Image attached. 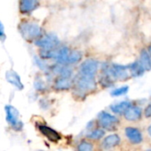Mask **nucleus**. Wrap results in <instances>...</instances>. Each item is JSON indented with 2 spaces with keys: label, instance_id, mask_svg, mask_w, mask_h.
<instances>
[{
  "label": "nucleus",
  "instance_id": "1",
  "mask_svg": "<svg viewBox=\"0 0 151 151\" xmlns=\"http://www.w3.org/2000/svg\"><path fill=\"white\" fill-rule=\"evenodd\" d=\"M18 29L21 36L27 41H36L43 35L42 27L33 21L25 20L20 22Z\"/></svg>",
  "mask_w": 151,
  "mask_h": 151
},
{
  "label": "nucleus",
  "instance_id": "2",
  "mask_svg": "<svg viewBox=\"0 0 151 151\" xmlns=\"http://www.w3.org/2000/svg\"><path fill=\"white\" fill-rule=\"evenodd\" d=\"M4 111L5 120L8 125L14 131H21L23 128V123L20 120V111L11 104L4 106Z\"/></svg>",
  "mask_w": 151,
  "mask_h": 151
},
{
  "label": "nucleus",
  "instance_id": "3",
  "mask_svg": "<svg viewBox=\"0 0 151 151\" xmlns=\"http://www.w3.org/2000/svg\"><path fill=\"white\" fill-rule=\"evenodd\" d=\"M75 87L78 91L87 92L96 88V81L94 77H90L79 73V75L75 80Z\"/></svg>",
  "mask_w": 151,
  "mask_h": 151
},
{
  "label": "nucleus",
  "instance_id": "4",
  "mask_svg": "<svg viewBox=\"0 0 151 151\" xmlns=\"http://www.w3.org/2000/svg\"><path fill=\"white\" fill-rule=\"evenodd\" d=\"M59 43H60V41L54 34H47V35H42L40 38L35 41L36 46L41 48L42 50L56 49Z\"/></svg>",
  "mask_w": 151,
  "mask_h": 151
},
{
  "label": "nucleus",
  "instance_id": "5",
  "mask_svg": "<svg viewBox=\"0 0 151 151\" xmlns=\"http://www.w3.org/2000/svg\"><path fill=\"white\" fill-rule=\"evenodd\" d=\"M98 119H99L100 125L104 129H107L109 131L115 130L119 123V120L116 116H113L106 111H101L99 114Z\"/></svg>",
  "mask_w": 151,
  "mask_h": 151
},
{
  "label": "nucleus",
  "instance_id": "6",
  "mask_svg": "<svg viewBox=\"0 0 151 151\" xmlns=\"http://www.w3.org/2000/svg\"><path fill=\"white\" fill-rule=\"evenodd\" d=\"M99 68V63L95 59H87L80 66V73L83 75L94 77Z\"/></svg>",
  "mask_w": 151,
  "mask_h": 151
},
{
  "label": "nucleus",
  "instance_id": "7",
  "mask_svg": "<svg viewBox=\"0 0 151 151\" xmlns=\"http://www.w3.org/2000/svg\"><path fill=\"white\" fill-rule=\"evenodd\" d=\"M5 80L8 83L13 86L18 90H22L24 88V85L21 81L20 76L13 70H8L5 73Z\"/></svg>",
  "mask_w": 151,
  "mask_h": 151
},
{
  "label": "nucleus",
  "instance_id": "8",
  "mask_svg": "<svg viewBox=\"0 0 151 151\" xmlns=\"http://www.w3.org/2000/svg\"><path fill=\"white\" fill-rule=\"evenodd\" d=\"M38 130L40 131V133L46 138L48 139L50 142H57L60 139H61V135L53 128L44 126V125H40L38 127Z\"/></svg>",
  "mask_w": 151,
  "mask_h": 151
},
{
  "label": "nucleus",
  "instance_id": "9",
  "mask_svg": "<svg viewBox=\"0 0 151 151\" xmlns=\"http://www.w3.org/2000/svg\"><path fill=\"white\" fill-rule=\"evenodd\" d=\"M38 6V0H20L19 9L23 14H28L35 11Z\"/></svg>",
  "mask_w": 151,
  "mask_h": 151
},
{
  "label": "nucleus",
  "instance_id": "10",
  "mask_svg": "<svg viewBox=\"0 0 151 151\" xmlns=\"http://www.w3.org/2000/svg\"><path fill=\"white\" fill-rule=\"evenodd\" d=\"M125 135L127 139L133 144H140L143 141V137L139 129L134 127H126Z\"/></svg>",
  "mask_w": 151,
  "mask_h": 151
},
{
  "label": "nucleus",
  "instance_id": "11",
  "mask_svg": "<svg viewBox=\"0 0 151 151\" xmlns=\"http://www.w3.org/2000/svg\"><path fill=\"white\" fill-rule=\"evenodd\" d=\"M125 118L126 120L129 121H137L139 120L142 116V111L141 108L137 107V106H130L125 112L124 113Z\"/></svg>",
  "mask_w": 151,
  "mask_h": 151
},
{
  "label": "nucleus",
  "instance_id": "12",
  "mask_svg": "<svg viewBox=\"0 0 151 151\" xmlns=\"http://www.w3.org/2000/svg\"><path fill=\"white\" fill-rule=\"evenodd\" d=\"M120 141H121L120 137L117 134H110L104 138L101 145L104 149L108 150V149H111L113 147L117 146L120 143Z\"/></svg>",
  "mask_w": 151,
  "mask_h": 151
},
{
  "label": "nucleus",
  "instance_id": "13",
  "mask_svg": "<svg viewBox=\"0 0 151 151\" xmlns=\"http://www.w3.org/2000/svg\"><path fill=\"white\" fill-rule=\"evenodd\" d=\"M128 69L131 73V74L134 77H139V76H142L144 72L146 71L145 68L143 67V65H142V63L139 61H135L133 62V64L129 65H128Z\"/></svg>",
  "mask_w": 151,
  "mask_h": 151
},
{
  "label": "nucleus",
  "instance_id": "14",
  "mask_svg": "<svg viewBox=\"0 0 151 151\" xmlns=\"http://www.w3.org/2000/svg\"><path fill=\"white\" fill-rule=\"evenodd\" d=\"M52 72L55 74H59L60 77H64V78H70L72 74V71L70 68L68 66H62V65H54L52 68Z\"/></svg>",
  "mask_w": 151,
  "mask_h": 151
},
{
  "label": "nucleus",
  "instance_id": "15",
  "mask_svg": "<svg viewBox=\"0 0 151 151\" xmlns=\"http://www.w3.org/2000/svg\"><path fill=\"white\" fill-rule=\"evenodd\" d=\"M72 82L69 80V78H64V77H59L55 82H54V88L58 90H65L71 88Z\"/></svg>",
  "mask_w": 151,
  "mask_h": 151
},
{
  "label": "nucleus",
  "instance_id": "16",
  "mask_svg": "<svg viewBox=\"0 0 151 151\" xmlns=\"http://www.w3.org/2000/svg\"><path fill=\"white\" fill-rule=\"evenodd\" d=\"M131 103L130 102H127V101H123V102H120V103H117V104H114L110 106V109L111 111L116 113V114H122V113H125V111L131 106Z\"/></svg>",
  "mask_w": 151,
  "mask_h": 151
},
{
  "label": "nucleus",
  "instance_id": "17",
  "mask_svg": "<svg viewBox=\"0 0 151 151\" xmlns=\"http://www.w3.org/2000/svg\"><path fill=\"white\" fill-rule=\"evenodd\" d=\"M150 53L148 52L147 50H142L141 53V58H140V62L143 65L146 71H150L151 69V57Z\"/></svg>",
  "mask_w": 151,
  "mask_h": 151
},
{
  "label": "nucleus",
  "instance_id": "18",
  "mask_svg": "<svg viewBox=\"0 0 151 151\" xmlns=\"http://www.w3.org/2000/svg\"><path fill=\"white\" fill-rule=\"evenodd\" d=\"M81 58H82V54H81L80 51H77V50L70 51L68 61H67V64H76L78 61H80Z\"/></svg>",
  "mask_w": 151,
  "mask_h": 151
},
{
  "label": "nucleus",
  "instance_id": "19",
  "mask_svg": "<svg viewBox=\"0 0 151 151\" xmlns=\"http://www.w3.org/2000/svg\"><path fill=\"white\" fill-rule=\"evenodd\" d=\"M105 135V131L103 129H95L93 131H91L87 137L92 140H100Z\"/></svg>",
  "mask_w": 151,
  "mask_h": 151
},
{
  "label": "nucleus",
  "instance_id": "20",
  "mask_svg": "<svg viewBox=\"0 0 151 151\" xmlns=\"http://www.w3.org/2000/svg\"><path fill=\"white\" fill-rule=\"evenodd\" d=\"M129 91V87L128 86H124V87H120L117 88L116 89H114L111 92V96H125L128 93Z\"/></svg>",
  "mask_w": 151,
  "mask_h": 151
},
{
  "label": "nucleus",
  "instance_id": "21",
  "mask_svg": "<svg viewBox=\"0 0 151 151\" xmlns=\"http://www.w3.org/2000/svg\"><path fill=\"white\" fill-rule=\"evenodd\" d=\"M77 149L80 151H91L93 149V146L92 145V143H90L86 141H83L79 143Z\"/></svg>",
  "mask_w": 151,
  "mask_h": 151
},
{
  "label": "nucleus",
  "instance_id": "22",
  "mask_svg": "<svg viewBox=\"0 0 151 151\" xmlns=\"http://www.w3.org/2000/svg\"><path fill=\"white\" fill-rule=\"evenodd\" d=\"M35 62H36V65L41 69V70H43V71H46V70H48V65H46V63L44 62V58H42L41 57H40V58H35Z\"/></svg>",
  "mask_w": 151,
  "mask_h": 151
},
{
  "label": "nucleus",
  "instance_id": "23",
  "mask_svg": "<svg viewBox=\"0 0 151 151\" xmlns=\"http://www.w3.org/2000/svg\"><path fill=\"white\" fill-rule=\"evenodd\" d=\"M44 88H45V86H44V81L41 79H36V81H35V88L36 90L42 91V90L44 89Z\"/></svg>",
  "mask_w": 151,
  "mask_h": 151
},
{
  "label": "nucleus",
  "instance_id": "24",
  "mask_svg": "<svg viewBox=\"0 0 151 151\" xmlns=\"http://www.w3.org/2000/svg\"><path fill=\"white\" fill-rule=\"evenodd\" d=\"M5 32H4V27L3 23L0 21V41L4 42L5 40Z\"/></svg>",
  "mask_w": 151,
  "mask_h": 151
},
{
  "label": "nucleus",
  "instance_id": "25",
  "mask_svg": "<svg viewBox=\"0 0 151 151\" xmlns=\"http://www.w3.org/2000/svg\"><path fill=\"white\" fill-rule=\"evenodd\" d=\"M144 115H145L146 118H150L151 117V104H149L145 108V110H144Z\"/></svg>",
  "mask_w": 151,
  "mask_h": 151
},
{
  "label": "nucleus",
  "instance_id": "26",
  "mask_svg": "<svg viewBox=\"0 0 151 151\" xmlns=\"http://www.w3.org/2000/svg\"><path fill=\"white\" fill-rule=\"evenodd\" d=\"M148 133H149V134L151 136V125L148 127Z\"/></svg>",
  "mask_w": 151,
  "mask_h": 151
},
{
  "label": "nucleus",
  "instance_id": "27",
  "mask_svg": "<svg viewBox=\"0 0 151 151\" xmlns=\"http://www.w3.org/2000/svg\"><path fill=\"white\" fill-rule=\"evenodd\" d=\"M150 55H151V46L150 47Z\"/></svg>",
  "mask_w": 151,
  "mask_h": 151
}]
</instances>
